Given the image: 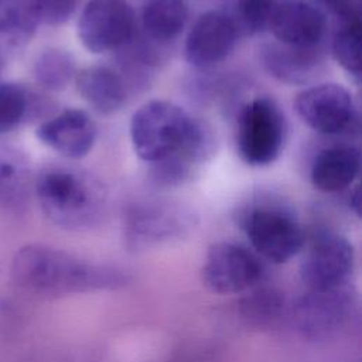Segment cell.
I'll return each mask as SVG.
<instances>
[{"mask_svg":"<svg viewBox=\"0 0 362 362\" xmlns=\"http://www.w3.org/2000/svg\"><path fill=\"white\" fill-rule=\"evenodd\" d=\"M238 24L230 16L219 10L202 13L189 28L184 55L188 64L208 68L223 61L238 41Z\"/></svg>","mask_w":362,"mask_h":362,"instance_id":"cell-11","label":"cell"},{"mask_svg":"<svg viewBox=\"0 0 362 362\" xmlns=\"http://www.w3.org/2000/svg\"><path fill=\"white\" fill-rule=\"evenodd\" d=\"M1 71H3V59L0 57V75H1Z\"/></svg>","mask_w":362,"mask_h":362,"instance_id":"cell-26","label":"cell"},{"mask_svg":"<svg viewBox=\"0 0 362 362\" xmlns=\"http://www.w3.org/2000/svg\"><path fill=\"white\" fill-rule=\"evenodd\" d=\"M188 4L185 0H148L141 11V25L150 40L160 44L173 41L185 27Z\"/></svg>","mask_w":362,"mask_h":362,"instance_id":"cell-19","label":"cell"},{"mask_svg":"<svg viewBox=\"0 0 362 362\" xmlns=\"http://www.w3.org/2000/svg\"><path fill=\"white\" fill-rule=\"evenodd\" d=\"M287 136V122L277 102L269 96L249 100L239 113L236 148L252 167H264L281 154Z\"/></svg>","mask_w":362,"mask_h":362,"instance_id":"cell-4","label":"cell"},{"mask_svg":"<svg viewBox=\"0 0 362 362\" xmlns=\"http://www.w3.org/2000/svg\"><path fill=\"white\" fill-rule=\"evenodd\" d=\"M355 267L352 243L332 232L320 233L303 256L300 279L311 291L332 290L348 286Z\"/></svg>","mask_w":362,"mask_h":362,"instance_id":"cell-8","label":"cell"},{"mask_svg":"<svg viewBox=\"0 0 362 362\" xmlns=\"http://www.w3.org/2000/svg\"><path fill=\"white\" fill-rule=\"evenodd\" d=\"M281 0H236L239 25L250 34L269 28L270 18Z\"/></svg>","mask_w":362,"mask_h":362,"instance_id":"cell-24","label":"cell"},{"mask_svg":"<svg viewBox=\"0 0 362 362\" xmlns=\"http://www.w3.org/2000/svg\"><path fill=\"white\" fill-rule=\"evenodd\" d=\"M42 24L37 0H0V41L18 48L30 42Z\"/></svg>","mask_w":362,"mask_h":362,"instance_id":"cell-18","label":"cell"},{"mask_svg":"<svg viewBox=\"0 0 362 362\" xmlns=\"http://www.w3.org/2000/svg\"><path fill=\"white\" fill-rule=\"evenodd\" d=\"M361 153L354 146H331L321 150L310 170L314 188L321 192H338L349 187L359 174Z\"/></svg>","mask_w":362,"mask_h":362,"instance_id":"cell-16","label":"cell"},{"mask_svg":"<svg viewBox=\"0 0 362 362\" xmlns=\"http://www.w3.org/2000/svg\"><path fill=\"white\" fill-rule=\"evenodd\" d=\"M242 228L256 255L286 263L304 247L305 236L294 215L276 204H257L242 216Z\"/></svg>","mask_w":362,"mask_h":362,"instance_id":"cell-5","label":"cell"},{"mask_svg":"<svg viewBox=\"0 0 362 362\" xmlns=\"http://www.w3.org/2000/svg\"><path fill=\"white\" fill-rule=\"evenodd\" d=\"M96 134L95 120L82 109H65L41 122L35 130L37 139L44 146L71 160L88 156Z\"/></svg>","mask_w":362,"mask_h":362,"instance_id":"cell-14","label":"cell"},{"mask_svg":"<svg viewBox=\"0 0 362 362\" xmlns=\"http://www.w3.org/2000/svg\"><path fill=\"white\" fill-rule=\"evenodd\" d=\"M134 33L136 16L127 0H89L76 23L78 40L92 54L124 47Z\"/></svg>","mask_w":362,"mask_h":362,"instance_id":"cell-6","label":"cell"},{"mask_svg":"<svg viewBox=\"0 0 362 362\" xmlns=\"http://www.w3.org/2000/svg\"><path fill=\"white\" fill-rule=\"evenodd\" d=\"M30 165L25 156L7 144H0V204L18 206L27 194Z\"/></svg>","mask_w":362,"mask_h":362,"instance_id":"cell-20","label":"cell"},{"mask_svg":"<svg viewBox=\"0 0 362 362\" xmlns=\"http://www.w3.org/2000/svg\"><path fill=\"white\" fill-rule=\"evenodd\" d=\"M191 216L182 208L167 202H144L133 206L124 223L126 245L132 250H146L185 233Z\"/></svg>","mask_w":362,"mask_h":362,"instance_id":"cell-10","label":"cell"},{"mask_svg":"<svg viewBox=\"0 0 362 362\" xmlns=\"http://www.w3.org/2000/svg\"><path fill=\"white\" fill-rule=\"evenodd\" d=\"M42 103L23 85L0 81V136L34 117Z\"/></svg>","mask_w":362,"mask_h":362,"instance_id":"cell-21","label":"cell"},{"mask_svg":"<svg viewBox=\"0 0 362 362\" xmlns=\"http://www.w3.org/2000/svg\"><path fill=\"white\" fill-rule=\"evenodd\" d=\"M75 83L82 99L99 113L112 115L126 103V83L123 78L109 66H86L76 72Z\"/></svg>","mask_w":362,"mask_h":362,"instance_id":"cell-17","label":"cell"},{"mask_svg":"<svg viewBox=\"0 0 362 362\" xmlns=\"http://www.w3.org/2000/svg\"><path fill=\"white\" fill-rule=\"evenodd\" d=\"M195 122L173 102L150 100L132 115L129 130L133 150L146 163L163 161L187 143Z\"/></svg>","mask_w":362,"mask_h":362,"instance_id":"cell-3","label":"cell"},{"mask_svg":"<svg viewBox=\"0 0 362 362\" xmlns=\"http://www.w3.org/2000/svg\"><path fill=\"white\" fill-rule=\"evenodd\" d=\"M263 274L259 256L233 242L209 246L201 267L202 284L216 294H238L256 286Z\"/></svg>","mask_w":362,"mask_h":362,"instance_id":"cell-7","label":"cell"},{"mask_svg":"<svg viewBox=\"0 0 362 362\" xmlns=\"http://www.w3.org/2000/svg\"><path fill=\"white\" fill-rule=\"evenodd\" d=\"M264 68L276 79L290 85L310 82L322 64L321 48H294L280 42L267 44L262 49Z\"/></svg>","mask_w":362,"mask_h":362,"instance_id":"cell-15","label":"cell"},{"mask_svg":"<svg viewBox=\"0 0 362 362\" xmlns=\"http://www.w3.org/2000/svg\"><path fill=\"white\" fill-rule=\"evenodd\" d=\"M10 273L20 288L45 297L110 290L127 281L122 270L86 262L44 243L20 247L13 256Z\"/></svg>","mask_w":362,"mask_h":362,"instance_id":"cell-1","label":"cell"},{"mask_svg":"<svg viewBox=\"0 0 362 362\" xmlns=\"http://www.w3.org/2000/svg\"><path fill=\"white\" fill-rule=\"evenodd\" d=\"M361 40L362 24L359 17H352L345 21H339L331 41V49L337 62L351 76L359 81L362 74L361 58Z\"/></svg>","mask_w":362,"mask_h":362,"instance_id":"cell-23","label":"cell"},{"mask_svg":"<svg viewBox=\"0 0 362 362\" xmlns=\"http://www.w3.org/2000/svg\"><path fill=\"white\" fill-rule=\"evenodd\" d=\"M269 30L277 42L294 48H321L327 33V16L311 0H281Z\"/></svg>","mask_w":362,"mask_h":362,"instance_id":"cell-13","label":"cell"},{"mask_svg":"<svg viewBox=\"0 0 362 362\" xmlns=\"http://www.w3.org/2000/svg\"><path fill=\"white\" fill-rule=\"evenodd\" d=\"M78 1L79 0H37L42 24H65L76 11Z\"/></svg>","mask_w":362,"mask_h":362,"instance_id":"cell-25","label":"cell"},{"mask_svg":"<svg viewBox=\"0 0 362 362\" xmlns=\"http://www.w3.org/2000/svg\"><path fill=\"white\" fill-rule=\"evenodd\" d=\"M354 298L348 286L307 293L294 307V322L308 338H325L337 332L352 313Z\"/></svg>","mask_w":362,"mask_h":362,"instance_id":"cell-12","label":"cell"},{"mask_svg":"<svg viewBox=\"0 0 362 362\" xmlns=\"http://www.w3.org/2000/svg\"><path fill=\"white\" fill-rule=\"evenodd\" d=\"M300 119L313 130L332 136L348 130L356 120V106L348 89L338 83H317L294 100Z\"/></svg>","mask_w":362,"mask_h":362,"instance_id":"cell-9","label":"cell"},{"mask_svg":"<svg viewBox=\"0 0 362 362\" xmlns=\"http://www.w3.org/2000/svg\"><path fill=\"white\" fill-rule=\"evenodd\" d=\"M34 79L47 90L58 92L75 78V59L61 48H47L40 52L33 65Z\"/></svg>","mask_w":362,"mask_h":362,"instance_id":"cell-22","label":"cell"},{"mask_svg":"<svg viewBox=\"0 0 362 362\" xmlns=\"http://www.w3.org/2000/svg\"><path fill=\"white\" fill-rule=\"evenodd\" d=\"M34 191L45 216L68 230L92 228L106 205V191L98 180L64 165L44 168L35 178Z\"/></svg>","mask_w":362,"mask_h":362,"instance_id":"cell-2","label":"cell"}]
</instances>
